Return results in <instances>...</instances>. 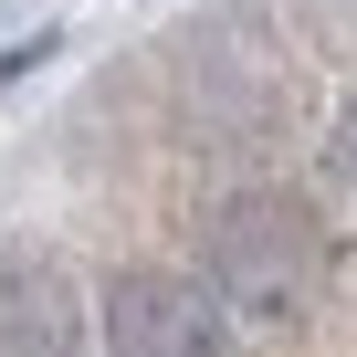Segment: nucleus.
Returning a JSON list of instances; mask_svg holds the SVG:
<instances>
[{
    "mask_svg": "<svg viewBox=\"0 0 357 357\" xmlns=\"http://www.w3.org/2000/svg\"><path fill=\"white\" fill-rule=\"evenodd\" d=\"M211 294L231 326H284L315 294V221L284 190H242L211 221Z\"/></svg>",
    "mask_w": 357,
    "mask_h": 357,
    "instance_id": "f257e3e1",
    "label": "nucleus"
},
{
    "mask_svg": "<svg viewBox=\"0 0 357 357\" xmlns=\"http://www.w3.org/2000/svg\"><path fill=\"white\" fill-rule=\"evenodd\" d=\"M336 168H347V190H357V105L336 116Z\"/></svg>",
    "mask_w": 357,
    "mask_h": 357,
    "instance_id": "20e7f679",
    "label": "nucleus"
},
{
    "mask_svg": "<svg viewBox=\"0 0 357 357\" xmlns=\"http://www.w3.org/2000/svg\"><path fill=\"white\" fill-rule=\"evenodd\" d=\"M105 357H231V315L190 273H116L105 284Z\"/></svg>",
    "mask_w": 357,
    "mask_h": 357,
    "instance_id": "f03ea898",
    "label": "nucleus"
},
{
    "mask_svg": "<svg viewBox=\"0 0 357 357\" xmlns=\"http://www.w3.org/2000/svg\"><path fill=\"white\" fill-rule=\"evenodd\" d=\"M0 357H74L63 273H43V263H11V273H0Z\"/></svg>",
    "mask_w": 357,
    "mask_h": 357,
    "instance_id": "7ed1b4c3",
    "label": "nucleus"
}]
</instances>
